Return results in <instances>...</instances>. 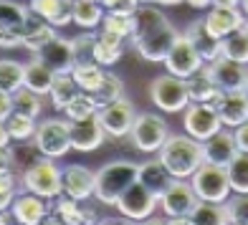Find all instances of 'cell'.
I'll return each instance as SVG.
<instances>
[{
  "mask_svg": "<svg viewBox=\"0 0 248 225\" xmlns=\"http://www.w3.org/2000/svg\"><path fill=\"white\" fill-rule=\"evenodd\" d=\"M3 124L10 129L16 142H28V139L36 137V132H38L36 117H28V114H23V111H13V117H10L8 121H3Z\"/></svg>",
  "mask_w": 248,
  "mask_h": 225,
  "instance_id": "cell-37",
  "label": "cell"
},
{
  "mask_svg": "<svg viewBox=\"0 0 248 225\" xmlns=\"http://www.w3.org/2000/svg\"><path fill=\"white\" fill-rule=\"evenodd\" d=\"M38 61H43L48 66V69H53L56 74H71L74 71V46L69 38H61L56 36L51 43H46L38 53H33Z\"/></svg>",
  "mask_w": 248,
  "mask_h": 225,
  "instance_id": "cell-17",
  "label": "cell"
},
{
  "mask_svg": "<svg viewBox=\"0 0 248 225\" xmlns=\"http://www.w3.org/2000/svg\"><path fill=\"white\" fill-rule=\"evenodd\" d=\"M177 36H180V33L172 28L170 20H167L165 26H160L157 30H152V33H147L144 38H140L132 48H137V53L142 56L144 61L157 63V61H165V59H167V53H170V48L175 46Z\"/></svg>",
  "mask_w": 248,
  "mask_h": 225,
  "instance_id": "cell-13",
  "label": "cell"
},
{
  "mask_svg": "<svg viewBox=\"0 0 248 225\" xmlns=\"http://www.w3.org/2000/svg\"><path fill=\"white\" fill-rule=\"evenodd\" d=\"M137 182H142L147 190L160 197L167 187L175 182V177L170 175V170L165 167V162L155 154V160H144L140 162V172H137Z\"/></svg>",
  "mask_w": 248,
  "mask_h": 225,
  "instance_id": "cell-22",
  "label": "cell"
},
{
  "mask_svg": "<svg viewBox=\"0 0 248 225\" xmlns=\"http://www.w3.org/2000/svg\"><path fill=\"white\" fill-rule=\"evenodd\" d=\"M124 56V38H119L111 30H96V63H101L104 69L114 66Z\"/></svg>",
  "mask_w": 248,
  "mask_h": 225,
  "instance_id": "cell-26",
  "label": "cell"
},
{
  "mask_svg": "<svg viewBox=\"0 0 248 225\" xmlns=\"http://www.w3.org/2000/svg\"><path fill=\"white\" fill-rule=\"evenodd\" d=\"M13 111H16L13 94H10V91H0V119L8 121L10 117H13Z\"/></svg>",
  "mask_w": 248,
  "mask_h": 225,
  "instance_id": "cell-50",
  "label": "cell"
},
{
  "mask_svg": "<svg viewBox=\"0 0 248 225\" xmlns=\"http://www.w3.org/2000/svg\"><path fill=\"white\" fill-rule=\"evenodd\" d=\"M74 46V63H96V33L94 30H84L81 36H76L71 41Z\"/></svg>",
  "mask_w": 248,
  "mask_h": 225,
  "instance_id": "cell-39",
  "label": "cell"
},
{
  "mask_svg": "<svg viewBox=\"0 0 248 225\" xmlns=\"http://www.w3.org/2000/svg\"><path fill=\"white\" fill-rule=\"evenodd\" d=\"M51 205H46V197H41L36 193H20L13 202V220L20 225H38L43 223Z\"/></svg>",
  "mask_w": 248,
  "mask_h": 225,
  "instance_id": "cell-20",
  "label": "cell"
},
{
  "mask_svg": "<svg viewBox=\"0 0 248 225\" xmlns=\"http://www.w3.org/2000/svg\"><path fill=\"white\" fill-rule=\"evenodd\" d=\"M13 101H16V111H23L28 117H41L43 111V104H41V94H36L33 89L28 86H20L18 91L13 94Z\"/></svg>",
  "mask_w": 248,
  "mask_h": 225,
  "instance_id": "cell-43",
  "label": "cell"
},
{
  "mask_svg": "<svg viewBox=\"0 0 248 225\" xmlns=\"http://www.w3.org/2000/svg\"><path fill=\"white\" fill-rule=\"evenodd\" d=\"M246 26H248V18H246Z\"/></svg>",
  "mask_w": 248,
  "mask_h": 225,
  "instance_id": "cell-60",
  "label": "cell"
},
{
  "mask_svg": "<svg viewBox=\"0 0 248 225\" xmlns=\"http://www.w3.org/2000/svg\"><path fill=\"white\" fill-rule=\"evenodd\" d=\"M74 78H76V84L81 86V91H89L92 94L94 89L101 84V78H104L107 69L101 63H81V66H74Z\"/></svg>",
  "mask_w": 248,
  "mask_h": 225,
  "instance_id": "cell-40",
  "label": "cell"
},
{
  "mask_svg": "<svg viewBox=\"0 0 248 225\" xmlns=\"http://www.w3.org/2000/svg\"><path fill=\"white\" fill-rule=\"evenodd\" d=\"M183 127L190 137L198 142H208L213 134H218L225 124L218 114V109H213L208 101H190L187 109L183 111Z\"/></svg>",
  "mask_w": 248,
  "mask_h": 225,
  "instance_id": "cell-9",
  "label": "cell"
},
{
  "mask_svg": "<svg viewBox=\"0 0 248 225\" xmlns=\"http://www.w3.org/2000/svg\"><path fill=\"white\" fill-rule=\"evenodd\" d=\"M241 10H243L246 18H248V0H241Z\"/></svg>",
  "mask_w": 248,
  "mask_h": 225,
  "instance_id": "cell-57",
  "label": "cell"
},
{
  "mask_svg": "<svg viewBox=\"0 0 248 225\" xmlns=\"http://www.w3.org/2000/svg\"><path fill=\"white\" fill-rule=\"evenodd\" d=\"M109 137L104 124H101L99 114L92 119H81V121H71V142L76 152H94L99 150L104 139Z\"/></svg>",
  "mask_w": 248,
  "mask_h": 225,
  "instance_id": "cell-15",
  "label": "cell"
},
{
  "mask_svg": "<svg viewBox=\"0 0 248 225\" xmlns=\"http://www.w3.org/2000/svg\"><path fill=\"white\" fill-rule=\"evenodd\" d=\"M18 190H16V177L10 175V170H3V200H0V208L10 210V205L16 202Z\"/></svg>",
  "mask_w": 248,
  "mask_h": 225,
  "instance_id": "cell-47",
  "label": "cell"
},
{
  "mask_svg": "<svg viewBox=\"0 0 248 225\" xmlns=\"http://www.w3.org/2000/svg\"><path fill=\"white\" fill-rule=\"evenodd\" d=\"M51 208L59 212V215L63 218V223H86V212H84V208L78 205V200H74L71 195H66V193H61L59 197H53L51 200Z\"/></svg>",
  "mask_w": 248,
  "mask_h": 225,
  "instance_id": "cell-38",
  "label": "cell"
},
{
  "mask_svg": "<svg viewBox=\"0 0 248 225\" xmlns=\"http://www.w3.org/2000/svg\"><path fill=\"white\" fill-rule=\"evenodd\" d=\"M160 205V197H157L152 190H147L142 182H134L127 193H124L117 200V212L124 220H134V223H142V220H150V215L155 212V208Z\"/></svg>",
  "mask_w": 248,
  "mask_h": 225,
  "instance_id": "cell-10",
  "label": "cell"
},
{
  "mask_svg": "<svg viewBox=\"0 0 248 225\" xmlns=\"http://www.w3.org/2000/svg\"><path fill=\"white\" fill-rule=\"evenodd\" d=\"M81 91V86L76 84V78H74V74H59L56 76V81H53V86H51V101H53V106L56 109H66L74 101V96Z\"/></svg>",
  "mask_w": 248,
  "mask_h": 225,
  "instance_id": "cell-30",
  "label": "cell"
},
{
  "mask_svg": "<svg viewBox=\"0 0 248 225\" xmlns=\"http://www.w3.org/2000/svg\"><path fill=\"white\" fill-rule=\"evenodd\" d=\"M56 74L53 69H48L43 61H38L36 56H33V61L31 63H26V86L28 89H33L36 94H51V86H53V81H56Z\"/></svg>",
  "mask_w": 248,
  "mask_h": 225,
  "instance_id": "cell-27",
  "label": "cell"
},
{
  "mask_svg": "<svg viewBox=\"0 0 248 225\" xmlns=\"http://www.w3.org/2000/svg\"><path fill=\"white\" fill-rule=\"evenodd\" d=\"M165 23H167V18H165V13H162L160 8H155V3H142L140 10L134 13V33H132L129 43L134 46L140 38H144L147 33L157 30V28L165 26Z\"/></svg>",
  "mask_w": 248,
  "mask_h": 225,
  "instance_id": "cell-25",
  "label": "cell"
},
{
  "mask_svg": "<svg viewBox=\"0 0 248 225\" xmlns=\"http://www.w3.org/2000/svg\"><path fill=\"white\" fill-rule=\"evenodd\" d=\"M225 208H228L231 223L248 225V193H235V197L225 200Z\"/></svg>",
  "mask_w": 248,
  "mask_h": 225,
  "instance_id": "cell-46",
  "label": "cell"
},
{
  "mask_svg": "<svg viewBox=\"0 0 248 225\" xmlns=\"http://www.w3.org/2000/svg\"><path fill=\"white\" fill-rule=\"evenodd\" d=\"M216 109H218L223 124L228 129H235V127H241L243 121H248V96H246L243 89L241 91H225Z\"/></svg>",
  "mask_w": 248,
  "mask_h": 225,
  "instance_id": "cell-24",
  "label": "cell"
},
{
  "mask_svg": "<svg viewBox=\"0 0 248 225\" xmlns=\"http://www.w3.org/2000/svg\"><path fill=\"white\" fill-rule=\"evenodd\" d=\"M225 170H228L233 193H248V152H238Z\"/></svg>",
  "mask_w": 248,
  "mask_h": 225,
  "instance_id": "cell-42",
  "label": "cell"
},
{
  "mask_svg": "<svg viewBox=\"0 0 248 225\" xmlns=\"http://www.w3.org/2000/svg\"><path fill=\"white\" fill-rule=\"evenodd\" d=\"M157 157L165 162V167L175 180H190L198 167L205 162V147L195 137H190L187 132L170 134L167 142L162 144V150L157 152Z\"/></svg>",
  "mask_w": 248,
  "mask_h": 225,
  "instance_id": "cell-1",
  "label": "cell"
},
{
  "mask_svg": "<svg viewBox=\"0 0 248 225\" xmlns=\"http://www.w3.org/2000/svg\"><path fill=\"white\" fill-rule=\"evenodd\" d=\"M41 150L38 147H31V144H20V147H16V150H10V165L16 167V170H20L23 172L26 167H31L36 160H41Z\"/></svg>",
  "mask_w": 248,
  "mask_h": 225,
  "instance_id": "cell-45",
  "label": "cell"
},
{
  "mask_svg": "<svg viewBox=\"0 0 248 225\" xmlns=\"http://www.w3.org/2000/svg\"><path fill=\"white\" fill-rule=\"evenodd\" d=\"M63 193L71 195L78 202H86L89 197H96V172H92L84 165L63 167Z\"/></svg>",
  "mask_w": 248,
  "mask_h": 225,
  "instance_id": "cell-14",
  "label": "cell"
},
{
  "mask_svg": "<svg viewBox=\"0 0 248 225\" xmlns=\"http://www.w3.org/2000/svg\"><path fill=\"white\" fill-rule=\"evenodd\" d=\"M74 3L76 0H31L28 8L33 13H38L43 20H48L51 26L63 28L74 23Z\"/></svg>",
  "mask_w": 248,
  "mask_h": 225,
  "instance_id": "cell-23",
  "label": "cell"
},
{
  "mask_svg": "<svg viewBox=\"0 0 248 225\" xmlns=\"http://www.w3.org/2000/svg\"><path fill=\"white\" fill-rule=\"evenodd\" d=\"M193 223H198V225H225V223H231L228 208H225V202L200 200V205L193 212Z\"/></svg>",
  "mask_w": 248,
  "mask_h": 225,
  "instance_id": "cell-33",
  "label": "cell"
},
{
  "mask_svg": "<svg viewBox=\"0 0 248 225\" xmlns=\"http://www.w3.org/2000/svg\"><path fill=\"white\" fill-rule=\"evenodd\" d=\"M185 3H187L190 8H195V10H208V8H213V0H185Z\"/></svg>",
  "mask_w": 248,
  "mask_h": 225,
  "instance_id": "cell-53",
  "label": "cell"
},
{
  "mask_svg": "<svg viewBox=\"0 0 248 225\" xmlns=\"http://www.w3.org/2000/svg\"><path fill=\"white\" fill-rule=\"evenodd\" d=\"M185 81H187L190 99L193 101H210L213 96L218 94V84H216V78H213L208 63L202 66V69H198L190 78H185Z\"/></svg>",
  "mask_w": 248,
  "mask_h": 225,
  "instance_id": "cell-28",
  "label": "cell"
},
{
  "mask_svg": "<svg viewBox=\"0 0 248 225\" xmlns=\"http://www.w3.org/2000/svg\"><path fill=\"white\" fill-rule=\"evenodd\" d=\"M20 86H26V63L3 59L0 61V91L16 94Z\"/></svg>",
  "mask_w": 248,
  "mask_h": 225,
  "instance_id": "cell-32",
  "label": "cell"
},
{
  "mask_svg": "<svg viewBox=\"0 0 248 225\" xmlns=\"http://www.w3.org/2000/svg\"><path fill=\"white\" fill-rule=\"evenodd\" d=\"M28 13H31V8L16 3V0H0V30L23 33Z\"/></svg>",
  "mask_w": 248,
  "mask_h": 225,
  "instance_id": "cell-31",
  "label": "cell"
},
{
  "mask_svg": "<svg viewBox=\"0 0 248 225\" xmlns=\"http://www.w3.org/2000/svg\"><path fill=\"white\" fill-rule=\"evenodd\" d=\"M162 63H165L167 74H175L180 78H190L198 69L205 66V59H202L200 51L193 46V41H190L185 33H180L175 46L170 48V53H167V59Z\"/></svg>",
  "mask_w": 248,
  "mask_h": 225,
  "instance_id": "cell-11",
  "label": "cell"
},
{
  "mask_svg": "<svg viewBox=\"0 0 248 225\" xmlns=\"http://www.w3.org/2000/svg\"><path fill=\"white\" fill-rule=\"evenodd\" d=\"M198 205H200V197L190 180H175L160 195V208L167 215V223H172V225L193 223V212Z\"/></svg>",
  "mask_w": 248,
  "mask_h": 225,
  "instance_id": "cell-4",
  "label": "cell"
},
{
  "mask_svg": "<svg viewBox=\"0 0 248 225\" xmlns=\"http://www.w3.org/2000/svg\"><path fill=\"white\" fill-rule=\"evenodd\" d=\"M243 91H246V96H248V76H246V84H243Z\"/></svg>",
  "mask_w": 248,
  "mask_h": 225,
  "instance_id": "cell-58",
  "label": "cell"
},
{
  "mask_svg": "<svg viewBox=\"0 0 248 225\" xmlns=\"http://www.w3.org/2000/svg\"><path fill=\"white\" fill-rule=\"evenodd\" d=\"M150 99L155 101L157 109L167 111V114H177V111H185L190 99V89L187 81L180 78L175 74H162L157 76L155 81L150 84Z\"/></svg>",
  "mask_w": 248,
  "mask_h": 225,
  "instance_id": "cell-5",
  "label": "cell"
},
{
  "mask_svg": "<svg viewBox=\"0 0 248 225\" xmlns=\"http://www.w3.org/2000/svg\"><path fill=\"white\" fill-rule=\"evenodd\" d=\"M20 185L28 193H36L46 200H53L63 193V170L56 167L51 157H41L20 172Z\"/></svg>",
  "mask_w": 248,
  "mask_h": 225,
  "instance_id": "cell-3",
  "label": "cell"
},
{
  "mask_svg": "<svg viewBox=\"0 0 248 225\" xmlns=\"http://www.w3.org/2000/svg\"><path fill=\"white\" fill-rule=\"evenodd\" d=\"M56 36H59V33H56V26H51L48 20H43L38 28L28 30L26 36H23V48L31 51V53H38V51L46 46V43H51Z\"/></svg>",
  "mask_w": 248,
  "mask_h": 225,
  "instance_id": "cell-41",
  "label": "cell"
},
{
  "mask_svg": "<svg viewBox=\"0 0 248 225\" xmlns=\"http://www.w3.org/2000/svg\"><path fill=\"white\" fill-rule=\"evenodd\" d=\"M63 114L69 121H81V119H92L99 114V104H96V99L89 94V91H78L74 96V101L69 106L63 109Z\"/></svg>",
  "mask_w": 248,
  "mask_h": 225,
  "instance_id": "cell-34",
  "label": "cell"
},
{
  "mask_svg": "<svg viewBox=\"0 0 248 225\" xmlns=\"http://www.w3.org/2000/svg\"><path fill=\"white\" fill-rule=\"evenodd\" d=\"M213 5H225V8H241V0H213Z\"/></svg>",
  "mask_w": 248,
  "mask_h": 225,
  "instance_id": "cell-54",
  "label": "cell"
},
{
  "mask_svg": "<svg viewBox=\"0 0 248 225\" xmlns=\"http://www.w3.org/2000/svg\"><path fill=\"white\" fill-rule=\"evenodd\" d=\"M0 46H3V51L23 46V33H18V30H0Z\"/></svg>",
  "mask_w": 248,
  "mask_h": 225,
  "instance_id": "cell-49",
  "label": "cell"
},
{
  "mask_svg": "<svg viewBox=\"0 0 248 225\" xmlns=\"http://www.w3.org/2000/svg\"><path fill=\"white\" fill-rule=\"evenodd\" d=\"M167 137H170V127L155 111H142L129 134L134 150H140L144 154H157L162 150V144L167 142Z\"/></svg>",
  "mask_w": 248,
  "mask_h": 225,
  "instance_id": "cell-7",
  "label": "cell"
},
{
  "mask_svg": "<svg viewBox=\"0 0 248 225\" xmlns=\"http://www.w3.org/2000/svg\"><path fill=\"white\" fill-rule=\"evenodd\" d=\"M190 182H193L198 197L208 200V202H225L233 193L228 170L213 162H202L195 170V175L190 177Z\"/></svg>",
  "mask_w": 248,
  "mask_h": 225,
  "instance_id": "cell-8",
  "label": "cell"
},
{
  "mask_svg": "<svg viewBox=\"0 0 248 225\" xmlns=\"http://www.w3.org/2000/svg\"><path fill=\"white\" fill-rule=\"evenodd\" d=\"M185 36L193 41V46L200 51V56L205 59V63H210V61H216L218 56H223V38L213 36L210 28L205 26V18L190 23L187 30H185Z\"/></svg>",
  "mask_w": 248,
  "mask_h": 225,
  "instance_id": "cell-21",
  "label": "cell"
},
{
  "mask_svg": "<svg viewBox=\"0 0 248 225\" xmlns=\"http://www.w3.org/2000/svg\"><path fill=\"white\" fill-rule=\"evenodd\" d=\"M137 117H140V114H137V109H134V104H132L129 99H124V96L99 109L101 124H104V129H107L109 137H114V139L129 137L134 121H137Z\"/></svg>",
  "mask_w": 248,
  "mask_h": 225,
  "instance_id": "cell-12",
  "label": "cell"
},
{
  "mask_svg": "<svg viewBox=\"0 0 248 225\" xmlns=\"http://www.w3.org/2000/svg\"><path fill=\"white\" fill-rule=\"evenodd\" d=\"M99 3H101V5H104V8H107V10H109V8H111V5H114V0H99Z\"/></svg>",
  "mask_w": 248,
  "mask_h": 225,
  "instance_id": "cell-56",
  "label": "cell"
},
{
  "mask_svg": "<svg viewBox=\"0 0 248 225\" xmlns=\"http://www.w3.org/2000/svg\"><path fill=\"white\" fill-rule=\"evenodd\" d=\"M140 165L129 160H114L107 162L96 172V200L104 205H117V200L137 182Z\"/></svg>",
  "mask_w": 248,
  "mask_h": 225,
  "instance_id": "cell-2",
  "label": "cell"
},
{
  "mask_svg": "<svg viewBox=\"0 0 248 225\" xmlns=\"http://www.w3.org/2000/svg\"><path fill=\"white\" fill-rule=\"evenodd\" d=\"M36 147L41 150L43 157H51V160H59V157L69 154L74 150V142H71V121L69 119H56L48 117L38 124L36 137Z\"/></svg>",
  "mask_w": 248,
  "mask_h": 225,
  "instance_id": "cell-6",
  "label": "cell"
},
{
  "mask_svg": "<svg viewBox=\"0 0 248 225\" xmlns=\"http://www.w3.org/2000/svg\"><path fill=\"white\" fill-rule=\"evenodd\" d=\"M208 66H210V74L216 78L218 89H223V91H241L243 89L246 76H248L246 63H238V61L228 59V56H218Z\"/></svg>",
  "mask_w": 248,
  "mask_h": 225,
  "instance_id": "cell-16",
  "label": "cell"
},
{
  "mask_svg": "<svg viewBox=\"0 0 248 225\" xmlns=\"http://www.w3.org/2000/svg\"><path fill=\"white\" fill-rule=\"evenodd\" d=\"M235 142H238V150L241 152H248V121H243L241 127H235Z\"/></svg>",
  "mask_w": 248,
  "mask_h": 225,
  "instance_id": "cell-51",
  "label": "cell"
},
{
  "mask_svg": "<svg viewBox=\"0 0 248 225\" xmlns=\"http://www.w3.org/2000/svg\"><path fill=\"white\" fill-rule=\"evenodd\" d=\"M104 15H107V8L99 0H76L74 3V23L78 28L92 30V28L101 26Z\"/></svg>",
  "mask_w": 248,
  "mask_h": 225,
  "instance_id": "cell-29",
  "label": "cell"
},
{
  "mask_svg": "<svg viewBox=\"0 0 248 225\" xmlns=\"http://www.w3.org/2000/svg\"><path fill=\"white\" fill-rule=\"evenodd\" d=\"M101 28L117 33L119 38L129 41L134 33V15H119V13H107L104 20H101Z\"/></svg>",
  "mask_w": 248,
  "mask_h": 225,
  "instance_id": "cell-44",
  "label": "cell"
},
{
  "mask_svg": "<svg viewBox=\"0 0 248 225\" xmlns=\"http://www.w3.org/2000/svg\"><path fill=\"white\" fill-rule=\"evenodd\" d=\"M140 0H114V5H111L107 13H119V15H134L140 10Z\"/></svg>",
  "mask_w": 248,
  "mask_h": 225,
  "instance_id": "cell-48",
  "label": "cell"
},
{
  "mask_svg": "<svg viewBox=\"0 0 248 225\" xmlns=\"http://www.w3.org/2000/svg\"><path fill=\"white\" fill-rule=\"evenodd\" d=\"M140 3H155V0H140Z\"/></svg>",
  "mask_w": 248,
  "mask_h": 225,
  "instance_id": "cell-59",
  "label": "cell"
},
{
  "mask_svg": "<svg viewBox=\"0 0 248 225\" xmlns=\"http://www.w3.org/2000/svg\"><path fill=\"white\" fill-rule=\"evenodd\" d=\"M246 23V13L241 8H225V5H213L208 8V15H205V26L210 28L213 36L225 38L231 36L233 30H238Z\"/></svg>",
  "mask_w": 248,
  "mask_h": 225,
  "instance_id": "cell-18",
  "label": "cell"
},
{
  "mask_svg": "<svg viewBox=\"0 0 248 225\" xmlns=\"http://www.w3.org/2000/svg\"><path fill=\"white\" fill-rule=\"evenodd\" d=\"M180 3H185V0H155V5H162V8H167V5H180Z\"/></svg>",
  "mask_w": 248,
  "mask_h": 225,
  "instance_id": "cell-55",
  "label": "cell"
},
{
  "mask_svg": "<svg viewBox=\"0 0 248 225\" xmlns=\"http://www.w3.org/2000/svg\"><path fill=\"white\" fill-rule=\"evenodd\" d=\"M205 147V162H213V165H220V167H228L235 154H238V142H235V132H225L220 129L218 134H213L208 142H202Z\"/></svg>",
  "mask_w": 248,
  "mask_h": 225,
  "instance_id": "cell-19",
  "label": "cell"
},
{
  "mask_svg": "<svg viewBox=\"0 0 248 225\" xmlns=\"http://www.w3.org/2000/svg\"><path fill=\"white\" fill-rule=\"evenodd\" d=\"M10 139H13V134H10V129L3 124V127H0V150L10 147Z\"/></svg>",
  "mask_w": 248,
  "mask_h": 225,
  "instance_id": "cell-52",
  "label": "cell"
},
{
  "mask_svg": "<svg viewBox=\"0 0 248 225\" xmlns=\"http://www.w3.org/2000/svg\"><path fill=\"white\" fill-rule=\"evenodd\" d=\"M92 96L96 99L99 109L107 106V104H111V101H117V99H122V96H124V84H122V78H119L117 74L107 71L104 78H101V84L92 91Z\"/></svg>",
  "mask_w": 248,
  "mask_h": 225,
  "instance_id": "cell-36",
  "label": "cell"
},
{
  "mask_svg": "<svg viewBox=\"0 0 248 225\" xmlns=\"http://www.w3.org/2000/svg\"><path fill=\"white\" fill-rule=\"evenodd\" d=\"M223 56L238 61V63H248V26L243 23L238 30H233L231 36L223 38Z\"/></svg>",
  "mask_w": 248,
  "mask_h": 225,
  "instance_id": "cell-35",
  "label": "cell"
}]
</instances>
